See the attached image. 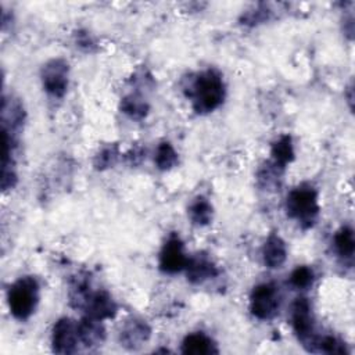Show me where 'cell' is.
<instances>
[{
	"mask_svg": "<svg viewBox=\"0 0 355 355\" xmlns=\"http://www.w3.org/2000/svg\"><path fill=\"white\" fill-rule=\"evenodd\" d=\"M189 96L193 100V107L197 112H211L220 105L225 97V85L222 76L208 69L200 73L191 85Z\"/></svg>",
	"mask_w": 355,
	"mask_h": 355,
	"instance_id": "cell-1",
	"label": "cell"
},
{
	"mask_svg": "<svg viewBox=\"0 0 355 355\" xmlns=\"http://www.w3.org/2000/svg\"><path fill=\"white\" fill-rule=\"evenodd\" d=\"M37 300L39 286L37 282L31 276L21 277L10 287L8 305L11 313L17 319H28L33 313Z\"/></svg>",
	"mask_w": 355,
	"mask_h": 355,
	"instance_id": "cell-2",
	"label": "cell"
},
{
	"mask_svg": "<svg viewBox=\"0 0 355 355\" xmlns=\"http://www.w3.org/2000/svg\"><path fill=\"white\" fill-rule=\"evenodd\" d=\"M286 209L288 216L297 219L304 226H311L319 212L318 193L311 186L294 189L287 196Z\"/></svg>",
	"mask_w": 355,
	"mask_h": 355,
	"instance_id": "cell-3",
	"label": "cell"
},
{
	"mask_svg": "<svg viewBox=\"0 0 355 355\" xmlns=\"http://www.w3.org/2000/svg\"><path fill=\"white\" fill-rule=\"evenodd\" d=\"M291 323L297 337L309 351H316L318 338L313 329V315L311 304L306 298H297L293 305Z\"/></svg>",
	"mask_w": 355,
	"mask_h": 355,
	"instance_id": "cell-4",
	"label": "cell"
},
{
	"mask_svg": "<svg viewBox=\"0 0 355 355\" xmlns=\"http://www.w3.org/2000/svg\"><path fill=\"white\" fill-rule=\"evenodd\" d=\"M251 313L258 319H270L279 309V293L275 284L262 283L254 287L250 298Z\"/></svg>",
	"mask_w": 355,
	"mask_h": 355,
	"instance_id": "cell-5",
	"label": "cell"
},
{
	"mask_svg": "<svg viewBox=\"0 0 355 355\" xmlns=\"http://www.w3.org/2000/svg\"><path fill=\"white\" fill-rule=\"evenodd\" d=\"M42 80L46 92L54 97H62L68 86V64L60 58L49 61L43 67Z\"/></svg>",
	"mask_w": 355,
	"mask_h": 355,
	"instance_id": "cell-6",
	"label": "cell"
},
{
	"mask_svg": "<svg viewBox=\"0 0 355 355\" xmlns=\"http://www.w3.org/2000/svg\"><path fill=\"white\" fill-rule=\"evenodd\" d=\"M79 340L78 324L68 318H62L55 322L51 334L53 351L57 354H72L76 351Z\"/></svg>",
	"mask_w": 355,
	"mask_h": 355,
	"instance_id": "cell-7",
	"label": "cell"
},
{
	"mask_svg": "<svg viewBox=\"0 0 355 355\" xmlns=\"http://www.w3.org/2000/svg\"><path fill=\"white\" fill-rule=\"evenodd\" d=\"M187 258L184 255L183 243L179 237H171L159 252V268L166 273H176L186 268Z\"/></svg>",
	"mask_w": 355,
	"mask_h": 355,
	"instance_id": "cell-8",
	"label": "cell"
},
{
	"mask_svg": "<svg viewBox=\"0 0 355 355\" xmlns=\"http://www.w3.org/2000/svg\"><path fill=\"white\" fill-rule=\"evenodd\" d=\"M82 306L86 309L87 316L97 320L114 318V315L116 313V305L111 295L105 291H89Z\"/></svg>",
	"mask_w": 355,
	"mask_h": 355,
	"instance_id": "cell-9",
	"label": "cell"
},
{
	"mask_svg": "<svg viewBox=\"0 0 355 355\" xmlns=\"http://www.w3.org/2000/svg\"><path fill=\"white\" fill-rule=\"evenodd\" d=\"M186 270H187V279L191 283H202L204 280L211 279L218 273L216 266L211 262V259L207 255H200V254L197 257L187 259Z\"/></svg>",
	"mask_w": 355,
	"mask_h": 355,
	"instance_id": "cell-10",
	"label": "cell"
},
{
	"mask_svg": "<svg viewBox=\"0 0 355 355\" xmlns=\"http://www.w3.org/2000/svg\"><path fill=\"white\" fill-rule=\"evenodd\" d=\"M262 258L263 263L272 269L280 268L284 263L287 258V250L284 241L277 234L269 236L265 241L262 248Z\"/></svg>",
	"mask_w": 355,
	"mask_h": 355,
	"instance_id": "cell-11",
	"label": "cell"
},
{
	"mask_svg": "<svg viewBox=\"0 0 355 355\" xmlns=\"http://www.w3.org/2000/svg\"><path fill=\"white\" fill-rule=\"evenodd\" d=\"M101 320H97L94 318L86 316L78 323V334L79 340L86 347H97L101 345L105 337L104 327L100 323Z\"/></svg>",
	"mask_w": 355,
	"mask_h": 355,
	"instance_id": "cell-12",
	"label": "cell"
},
{
	"mask_svg": "<svg viewBox=\"0 0 355 355\" xmlns=\"http://www.w3.org/2000/svg\"><path fill=\"white\" fill-rule=\"evenodd\" d=\"M182 352L190 355H209L216 354L215 343L204 333H191L184 337L182 343Z\"/></svg>",
	"mask_w": 355,
	"mask_h": 355,
	"instance_id": "cell-13",
	"label": "cell"
},
{
	"mask_svg": "<svg viewBox=\"0 0 355 355\" xmlns=\"http://www.w3.org/2000/svg\"><path fill=\"white\" fill-rule=\"evenodd\" d=\"M150 336V329L144 322L132 320L128 323L121 331V343L126 348H137L140 347Z\"/></svg>",
	"mask_w": 355,
	"mask_h": 355,
	"instance_id": "cell-14",
	"label": "cell"
},
{
	"mask_svg": "<svg viewBox=\"0 0 355 355\" xmlns=\"http://www.w3.org/2000/svg\"><path fill=\"white\" fill-rule=\"evenodd\" d=\"M272 157L279 166H284L294 158V148L290 136H282L272 146Z\"/></svg>",
	"mask_w": 355,
	"mask_h": 355,
	"instance_id": "cell-15",
	"label": "cell"
},
{
	"mask_svg": "<svg viewBox=\"0 0 355 355\" xmlns=\"http://www.w3.org/2000/svg\"><path fill=\"white\" fill-rule=\"evenodd\" d=\"M334 247L340 257H343V258L352 257L354 250H355V240H354V232L351 227L344 226L336 233Z\"/></svg>",
	"mask_w": 355,
	"mask_h": 355,
	"instance_id": "cell-16",
	"label": "cell"
},
{
	"mask_svg": "<svg viewBox=\"0 0 355 355\" xmlns=\"http://www.w3.org/2000/svg\"><path fill=\"white\" fill-rule=\"evenodd\" d=\"M189 216L196 225H207L212 219V207L205 198L198 197L189 207Z\"/></svg>",
	"mask_w": 355,
	"mask_h": 355,
	"instance_id": "cell-17",
	"label": "cell"
},
{
	"mask_svg": "<svg viewBox=\"0 0 355 355\" xmlns=\"http://www.w3.org/2000/svg\"><path fill=\"white\" fill-rule=\"evenodd\" d=\"M154 161L159 169L166 171V169H171L178 162V154L169 143L164 141L158 146Z\"/></svg>",
	"mask_w": 355,
	"mask_h": 355,
	"instance_id": "cell-18",
	"label": "cell"
},
{
	"mask_svg": "<svg viewBox=\"0 0 355 355\" xmlns=\"http://www.w3.org/2000/svg\"><path fill=\"white\" fill-rule=\"evenodd\" d=\"M121 108L125 114H128L129 116L136 118V119L143 118L148 111V105L146 104V101L136 96L125 97L121 103Z\"/></svg>",
	"mask_w": 355,
	"mask_h": 355,
	"instance_id": "cell-19",
	"label": "cell"
},
{
	"mask_svg": "<svg viewBox=\"0 0 355 355\" xmlns=\"http://www.w3.org/2000/svg\"><path fill=\"white\" fill-rule=\"evenodd\" d=\"M313 272L311 268L308 266H297L291 276H290V283L295 287V288H300V290H305L308 288L309 286H312L313 283Z\"/></svg>",
	"mask_w": 355,
	"mask_h": 355,
	"instance_id": "cell-20",
	"label": "cell"
},
{
	"mask_svg": "<svg viewBox=\"0 0 355 355\" xmlns=\"http://www.w3.org/2000/svg\"><path fill=\"white\" fill-rule=\"evenodd\" d=\"M316 351L324 352V354H345V344H343L340 340H337L333 336H326L320 340H318Z\"/></svg>",
	"mask_w": 355,
	"mask_h": 355,
	"instance_id": "cell-21",
	"label": "cell"
},
{
	"mask_svg": "<svg viewBox=\"0 0 355 355\" xmlns=\"http://www.w3.org/2000/svg\"><path fill=\"white\" fill-rule=\"evenodd\" d=\"M114 158H115V151L112 148H105L98 154L96 165L97 168H105L114 162Z\"/></svg>",
	"mask_w": 355,
	"mask_h": 355,
	"instance_id": "cell-22",
	"label": "cell"
}]
</instances>
